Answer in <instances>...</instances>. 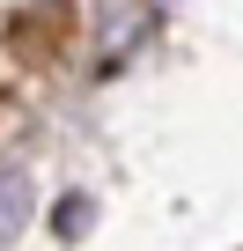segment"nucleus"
I'll list each match as a JSON object with an SVG mask.
<instances>
[{"label": "nucleus", "instance_id": "nucleus-1", "mask_svg": "<svg viewBox=\"0 0 243 251\" xmlns=\"http://www.w3.org/2000/svg\"><path fill=\"white\" fill-rule=\"evenodd\" d=\"M22 214H30V192H22V177H0V236H8V229H22Z\"/></svg>", "mask_w": 243, "mask_h": 251}]
</instances>
